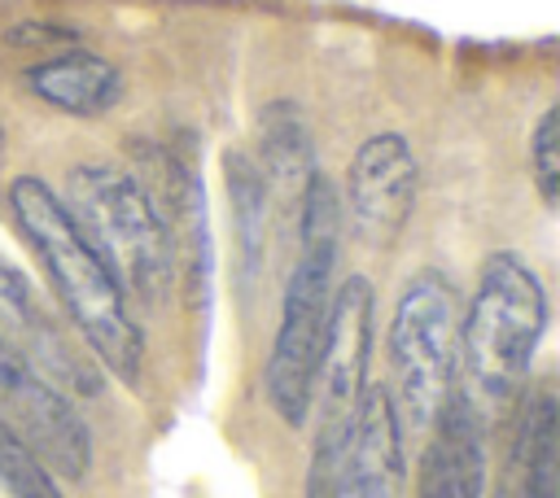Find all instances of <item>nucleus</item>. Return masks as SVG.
I'll return each mask as SVG.
<instances>
[{"label": "nucleus", "mask_w": 560, "mask_h": 498, "mask_svg": "<svg viewBox=\"0 0 560 498\" xmlns=\"http://www.w3.org/2000/svg\"><path fill=\"white\" fill-rule=\"evenodd\" d=\"M407 446L389 406L385 384H368L337 463L332 498H398Z\"/></svg>", "instance_id": "9d476101"}, {"label": "nucleus", "mask_w": 560, "mask_h": 498, "mask_svg": "<svg viewBox=\"0 0 560 498\" xmlns=\"http://www.w3.org/2000/svg\"><path fill=\"white\" fill-rule=\"evenodd\" d=\"M0 485L9 489V498H66L57 476L9 432L4 419H0Z\"/></svg>", "instance_id": "dca6fc26"}, {"label": "nucleus", "mask_w": 560, "mask_h": 498, "mask_svg": "<svg viewBox=\"0 0 560 498\" xmlns=\"http://www.w3.org/2000/svg\"><path fill=\"white\" fill-rule=\"evenodd\" d=\"M0 345L9 354H18L22 363H31L52 384H70L79 393H96L101 389L96 367L61 336V328L35 301L31 284L4 262H0Z\"/></svg>", "instance_id": "1a4fd4ad"}, {"label": "nucleus", "mask_w": 560, "mask_h": 498, "mask_svg": "<svg viewBox=\"0 0 560 498\" xmlns=\"http://www.w3.org/2000/svg\"><path fill=\"white\" fill-rule=\"evenodd\" d=\"M254 166L267 179V192L284 201H302V188L311 183L315 166V144L306 131V118L289 100H271L258 118V157Z\"/></svg>", "instance_id": "4468645a"}, {"label": "nucleus", "mask_w": 560, "mask_h": 498, "mask_svg": "<svg viewBox=\"0 0 560 498\" xmlns=\"http://www.w3.org/2000/svg\"><path fill=\"white\" fill-rule=\"evenodd\" d=\"M22 83L35 92V100H44L57 114L70 118H96L109 114L122 100V70L88 48H66L57 57H44L35 66H26Z\"/></svg>", "instance_id": "f8f14e48"}, {"label": "nucleus", "mask_w": 560, "mask_h": 498, "mask_svg": "<svg viewBox=\"0 0 560 498\" xmlns=\"http://www.w3.org/2000/svg\"><path fill=\"white\" fill-rule=\"evenodd\" d=\"M0 157H4V127H0Z\"/></svg>", "instance_id": "a211bd4d"}, {"label": "nucleus", "mask_w": 560, "mask_h": 498, "mask_svg": "<svg viewBox=\"0 0 560 498\" xmlns=\"http://www.w3.org/2000/svg\"><path fill=\"white\" fill-rule=\"evenodd\" d=\"M556 127H560V109L547 105L529 131V166H534V188L542 197L547 210H556V197H560V157H556Z\"/></svg>", "instance_id": "f3484780"}, {"label": "nucleus", "mask_w": 560, "mask_h": 498, "mask_svg": "<svg viewBox=\"0 0 560 498\" xmlns=\"http://www.w3.org/2000/svg\"><path fill=\"white\" fill-rule=\"evenodd\" d=\"M372 315H376V293L368 275H350L332 293V310L324 328V349H319V371H315V393H311V415H315L311 454L337 459L346 450L359 398L368 389Z\"/></svg>", "instance_id": "423d86ee"}, {"label": "nucleus", "mask_w": 560, "mask_h": 498, "mask_svg": "<svg viewBox=\"0 0 560 498\" xmlns=\"http://www.w3.org/2000/svg\"><path fill=\"white\" fill-rule=\"evenodd\" d=\"M494 498H556V393L538 384L525 398Z\"/></svg>", "instance_id": "ddd939ff"}, {"label": "nucleus", "mask_w": 560, "mask_h": 498, "mask_svg": "<svg viewBox=\"0 0 560 498\" xmlns=\"http://www.w3.org/2000/svg\"><path fill=\"white\" fill-rule=\"evenodd\" d=\"M228 188H232V214H236V240L245 253V271H258V253H262V218L271 205L267 179L254 166V157L228 153Z\"/></svg>", "instance_id": "2eb2a0df"}, {"label": "nucleus", "mask_w": 560, "mask_h": 498, "mask_svg": "<svg viewBox=\"0 0 560 498\" xmlns=\"http://www.w3.org/2000/svg\"><path fill=\"white\" fill-rule=\"evenodd\" d=\"M416 498H486V419L459 393L424 437Z\"/></svg>", "instance_id": "9b49d317"}, {"label": "nucleus", "mask_w": 560, "mask_h": 498, "mask_svg": "<svg viewBox=\"0 0 560 498\" xmlns=\"http://www.w3.org/2000/svg\"><path fill=\"white\" fill-rule=\"evenodd\" d=\"M420 197V162L402 131L368 135L346 166L341 227L368 249H385L402 236Z\"/></svg>", "instance_id": "6e6552de"}, {"label": "nucleus", "mask_w": 560, "mask_h": 498, "mask_svg": "<svg viewBox=\"0 0 560 498\" xmlns=\"http://www.w3.org/2000/svg\"><path fill=\"white\" fill-rule=\"evenodd\" d=\"M459 363V293L446 271H416L389 315V406L407 441H424L455 393Z\"/></svg>", "instance_id": "39448f33"}, {"label": "nucleus", "mask_w": 560, "mask_h": 498, "mask_svg": "<svg viewBox=\"0 0 560 498\" xmlns=\"http://www.w3.org/2000/svg\"><path fill=\"white\" fill-rule=\"evenodd\" d=\"M547 332V288L538 271L512 253L494 249L459 315V367H464V402L486 419L503 411L529 376L538 341Z\"/></svg>", "instance_id": "7ed1b4c3"}, {"label": "nucleus", "mask_w": 560, "mask_h": 498, "mask_svg": "<svg viewBox=\"0 0 560 498\" xmlns=\"http://www.w3.org/2000/svg\"><path fill=\"white\" fill-rule=\"evenodd\" d=\"M337 249H341V197L315 170L298 201V253L289 266L280 323H276V336L262 363V393L289 428H302L311 419L324 328H328V310L337 293L332 288Z\"/></svg>", "instance_id": "f03ea898"}, {"label": "nucleus", "mask_w": 560, "mask_h": 498, "mask_svg": "<svg viewBox=\"0 0 560 498\" xmlns=\"http://www.w3.org/2000/svg\"><path fill=\"white\" fill-rule=\"evenodd\" d=\"M9 210H13V223L26 240V249L44 266L48 284L57 288L66 315L74 319L79 336L88 341V349L105 363V371H114L122 384L136 389L140 371H144V336L127 310L118 280L88 249V240L70 223L61 197L39 175H18L9 183Z\"/></svg>", "instance_id": "f257e3e1"}, {"label": "nucleus", "mask_w": 560, "mask_h": 498, "mask_svg": "<svg viewBox=\"0 0 560 498\" xmlns=\"http://www.w3.org/2000/svg\"><path fill=\"white\" fill-rule=\"evenodd\" d=\"M61 205L88 249L109 266L122 297L162 306L171 293L175 245L144 183L118 162H79L70 166Z\"/></svg>", "instance_id": "20e7f679"}, {"label": "nucleus", "mask_w": 560, "mask_h": 498, "mask_svg": "<svg viewBox=\"0 0 560 498\" xmlns=\"http://www.w3.org/2000/svg\"><path fill=\"white\" fill-rule=\"evenodd\" d=\"M0 419L52 476H70V481L88 476L92 432L83 415L48 376H39L4 345H0Z\"/></svg>", "instance_id": "0eeeda50"}]
</instances>
